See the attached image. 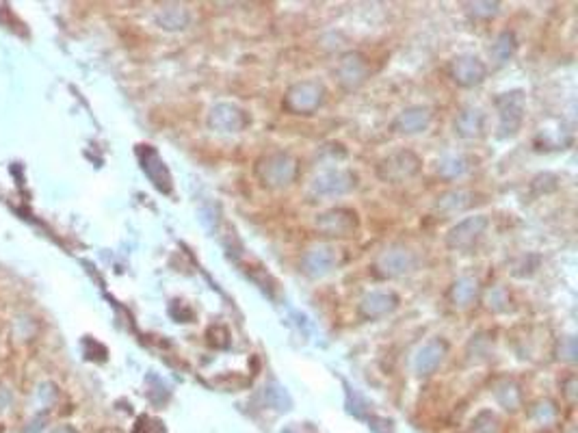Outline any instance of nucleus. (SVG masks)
Instances as JSON below:
<instances>
[{
    "label": "nucleus",
    "instance_id": "obj_31",
    "mask_svg": "<svg viewBox=\"0 0 578 433\" xmlns=\"http://www.w3.org/2000/svg\"><path fill=\"white\" fill-rule=\"evenodd\" d=\"M9 403H11V394H9V390L0 386V411H3Z\"/></svg>",
    "mask_w": 578,
    "mask_h": 433
},
{
    "label": "nucleus",
    "instance_id": "obj_22",
    "mask_svg": "<svg viewBox=\"0 0 578 433\" xmlns=\"http://www.w3.org/2000/svg\"><path fill=\"white\" fill-rule=\"evenodd\" d=\"M516 50H518V40H516L513 31H502L490 48V57L500 67V65H507L513 59Z\"/></svg>",
    "mask_w": 578,
    "mask_h": 433
},
{
    "label": "nucleus",
    "instance_id": "obj_3",
    "mask_svg": "<svg viewBox=\"0 0 578 433\" xmlns=\"http://www.w3.org/2000/svg\"><path fill=\"white\" fill-rule=\"evenodd\" d=\"M423 169V158L411 150H396L377 162V178L386 185H401Z\"/></svg>",
    "mask_w": 578,
    "mask_h": 433
},
{
    "label": "nucleus",
    "instance_id": "obj_14",
    "mask_svg": "<svg viewBox=\"0 0 578 433\" xmlns=\"http://www.w3.org/2000/svg\"><path fill=\"white\" fill-rule=\"evenodd\" d=\"M399 295L392 291H375L362 297V301L357 303V316L362 321H379L388 314H392L399 308Z\"/></svg>",
    "mask_w": 578,
    "mask_h": 433
},
{
    "label": "nucleus",
    "instance_id": "obj_10",
    "mask_svg": "<svg viewBox=\"0 0 578 433\" xmlns=\"http://www.w3.org/2000/svg\"><path fill=\"white\" fill-rule=\"evenodd\" d=\"M446 71L450 80L464 89L479 87L487 78V65L475 54H459L453 61H448Z\"/></svg>",
    "mask_w": 578,
    "mask_h": 433
},
{
    "label": "nucleus",
    "instance_id": "obj_32",
    "mask_svg": "<svg viewBox=\"0 0 578 433\" xmlns=\"http://www.w3.org/2000/svg\"><path fill=\"white\" fill-rule=\"evenodd\" d=\"M574 388H576V379L568 377V382H566V396L570 399V403H574Z\"/></svg>",
    "mask_w": 578,
    "mask_h": 433
},
{
    "label": "nucleus",
    "instance_id": "obj_24",
    "mask_svg": "<svg viewBox=\"0 0 578 433\" xmlns=\"http://www.w3.org/2000/svg\"><path fill=\"white\" fill-rule=\"evenodd\" d=\"M498 429H500V421L490 409L479 411L473 421V433H498Z\"/></svg>",
    "mask_w": 578,
    "mask_h": 433
},
{
    "label": "nucleus",
    "instance_id": "obj_12",
    "mask_svg": "<svg viewBox=\"0 0 578 433\" xmlns=\"http://www.w3.org/2000/svg\"><path fill=\"white\" fill-rule=\"evenodd\" d=\"M338 249L332 245H314L301 256V271L310 280L328 278L338 266Z\"/></svg>",
    "mask_w": 578,
    "mask_h": 433
},
{
    "label": "nucleus",
    "instance_id": "obj_30",
    "mask_svg": "<svg viewBox=\"0 0 578 433\" xmlns=\"http://www.w3.org/2000/svg\"><path fill=\"white\" fill-rule=\"evenodd\" d=\"M44 429V416H40V418H35L26 429H24V433H40Z\"/></svg>",
    "mask_w": 578,
    "mask_h": 433
},
{
    "label": "nucleus",
    "instance_id": "obj_20",
    "mask_svg": "<svg viewBox=\"0 0 578 433\" xmlns=\"http://www.w3.org/2000/svg\"><path fill=\"white\" fill-rule=\"evenodd\" d=\"M477 295H479V282L475 278H459L448 288V299L455 308H468V305H473Z\"/></svg>",
    "mask_w": 578,
    "mask_h": 433
},
{
    "label": "nucleus",
    "instance_id": "obj_13",
    "mask_svg": "<svg viewBox=\"0 0 578 433\" xmlns=\"http://www.w3.org/2000/svg\"><path fill=\"white\" fill-rule=\"evenodd\" d=\"M431 121H433V113L429 106H407L392 119L390 128L392 133L401 137H414L429 130Z\"/></svg>",
    "mask_w": 578,
    "mask_h": 433
},
{
    "label": "nucleus",
    "instance_id": "obj_5",
    "mask_svg": "<svg viewBox=\"0 0 578 433\" xmlns=\"http://www.w3.org/2000/svg\"><path fill=\"white\" fill-rule=\"evenodd\" d=\"M416 266H418L416 254H414L411 249L403 247V245L388 247L373 262V271L384 280H396V278L409 275Z\"/></svg>",
    "mask_w": 578,
    "mask_h": 433
},
{
    "label": "nucleus",
    "instance_id": "obj_4",
    "mask_svg": "<svg viewBox=\"0 0 578 433\" xmlns=\"http://www.w3.org/2000/svg\"><path fill=\"white\" fill-rule=\"evenodd\" d=\"M494 106L498 111V137L507 139V137L518 135V130L522 128V121H525V111H527L525 94H522L520 89L500 94L494 100Z\"/></svg>",
    "mask_w": 578,
    "mask_h": 433
},
{
    "label": "nucleus",
    "instance_id": "obj_7",
    "mask_svg": "<svg viewBox=\"0 0 578 433\" xmlns=\"http://www.w3.org/2000/svg\"><path fill=\"white\" fill-rule=\"evenodd\" d=\"M487 221L485 214H475V216H466L464 221H459L457 226H453L446 234V247L453 249V251H470L479 239L485 234Z\"/></svg>",
    "mask_w": 578,
    "mask_h": 433
},
{
    "label": "nucleus",
    "instance_id": "obj_2",
    "mask_svg": "<svg viewBox=\"0 0 578 433\" xmlns=\"http://www.w3.org/2000/svg\"><path fill=\"white\" fill-rule=\"evenodd\" d=\"M325 96H328V92H325L323 83H318V80H299V83H295V85H291L286 89L282 106H284V111L291 113V115L308 117V115H314L323 106Z\"/></svg>",
    "mask_w": 578,
    "mask_h": 433
},
{
    "label": "nucleus",
    "instance_id": "obj_16",
    "mask_svg": "<svg viewBox=\"0 0 578 433\" xmlns=\"http://www.w3.org/2000/svg\"><path fill=\"white\" fill-rule=\"evenodd\" d=\"M139 158H141V167L146 171V176L152 180V185L162 193H171V176L165 167V162H162V158L158 156V152L152 146H141Z\"/></svg>",
    "mask_w": 578,
    "mask_h": 433
},
{
    "label": "nucleus",
    "instance_id": "obj_11",
    "mask_svg": "<svg viewBox=\"0 0 578 433\" xmlns=\"http://www.w3.org/2000/svg\"><path fill=\"white\" fill-rule=\"evenodd\" d=\"M334 74H336L338 85L345 89V92H355V89L362 87L368 78V63L364 59V54H359V52L342 54L340 61L336 63Z\"/></svg>",
    "mask_w": 578,
    "mask_h": 433
},
{
    "label": "nucleus",
    "instance_id": "obj_9",
    "mask_svg": "<svg viewBox=\"0 0 578 433\" xmlns=\"http://www.w3.org/2000/svg\"><path fill=\"white\" fill-rule=\"evenodd\" d=\"M357 187V176L351 169H328L314 176L310 191L318 197H338L347 195Z\"/></svg>",
    "mask_w": 578,
    "mask_h": 433
},
{
    "label": "nucleus",
    "instance_id": "obj_25",
    "mask_svg": "<svg viewBox=\"0 0 578 433\" xmlns=\"http://www.w3.org/2000/svg\"><path fill=\"white\" fill-rule=\"evenodd\" d=\"M485 305H487V310H492V312H507L509 310L507 291H504L502 286L490 288V291H487V297H485Z\"/></svg>",
    "mask_w": 578,
    "mask_h": 433
},
{
    "label": "nucleus",
    "instance_id": "obj_29",
    "mask_svg": "<svg viewBox=\"0 0 578 433\" xmlns=\"http://www.w3.org/2000/svg\"><path fill=\"white\" fill-rule=\"evenodd\" d=\"M37 399L42 401L44 407H50L54 401H57V386H52V384H42L40 390H37Z\"/></svg>",
    "mask_w": 578,
    "mask_h": 433
},
{
    "label": "nucleus",
    "instance_id": "obj_18",
    "mask_svg": "<svg viewBox=\"0 0 578 433\" xmlns=\"http://www.w3.org/2000/svg\"><path fill=\"white\" fill-rule=\"evenodd\" d=\"M475 204H477V195L473 191H468V189H453V191H448V193L438 197L436 210L440 214H444V216H453V214L470 210Z\"/></svg>",
    "mask_w": 578,
    "mask_h": 433
},
{
    "label": "nucleus",
    "instance_id": "obj_33",
    "mask_svg": "<svg viewBox=\"0 0 578 433\" xmlns=\"http://www.w3.org/2000/svg\"><path fill=\"white\" fill-rule=\"evenodd\" d=\"M52 433H78L74 427H69V425H61L57 429H52Z\"/></svg>",
    "mask_w": 578,
    "mask_h": 433
},
{
    "label": "nucleus",
    "instance_id": "obj_1",
    "mask_svg": "<svg viewBox=\"0 0 578 433\" xmlns=\"http://www.w3.org/2000/svg\"><path fill=\"white\" fill-rule=\"evenodd\" d=\"M254 173L258 178V182L264 189L271 191H280L291 187L297 176H299V160L286 150H273L262 154L256 165H254Z\"/></svg>",
    "mask_w": 578,
    "mask_h": 433
},
{
    "label": "nucleus",
    "instance_id": "obj_27",
    "mask_svg": "<svg viewBox=\"0 0 578 433\" xmlns=\"http://www.w3.org/2000/svg\"><path fill=\"white\" fill-rule=\"evenodd\" d=\"M556 416V409L550 401H537L531 407V418L537 421L539 425H546L548 421H552Z\"/></svg>",
    "mask_w": 578,
    "mask_h": 433
},
{
    "label": "nucleus",
    "instance_id": "obj_8",
    "mask_svg": "<svg viewBox=\"0 0 578 433\" xmlns=\"http://www.w3.org/2000/svg\"><path fill=\"white\" fill-rule=\"evenodd\" d=\"M208 128L223 133V135H237L247 130V126L251 124V117L243 111L241 106L230 104V102H221L214 104L208 113Z\"/></svg>",
    "mask_w": 578,
    "mask_h": 433
},
{
    "label": "nucleus",
    "instance_id": "obj_15",
    "mask_svg": "<svg viewBox=\"0 0 578 433\" xmlns=\"http://www.w3.org/2000/svg\"><path fill=\"white\" fill-rule=\"evenodd\" d=\"M446 353H448V342L444 338H431L418 349L416 357H414V371H416L418 377L433 375L444 362Z\"/></svg>",
    "mask_w": 578,
    "mask_h": 433
},
{
    "label": "nucleus",
    "instance_id": "obj_26",
    "mask_svg": "<svg viewBox=\"0 0 578 433\" xmlns=\"http://www.w3.org/2000/svg\"><path fill=\"white\" fill-rule=\"evenodd\" d=\"M464 7L475 20H490L500 11V3H492V0H487V3H466Z\"/></svg>",
    "mask_w": 578,
    "mask_h": 433
},
{
    "label": "nucleus",
    "instance_id": "obj_23",
    "mask_svg": "<svg viewBox=\"0 0 578 433\" xmlns=\"http://www.w3.org/2000/svg\"><path fill=\"white\" fill-rule=\"evenodd\" d=\"M496 401L509 411H516L522 405V392L513 382H502L496 388Z\"/></svg>",
    "mask_w": 578,
    "mask_h": 433
},
{
    "label": "nucleus",
    "instance_id": "obj_17",
    "mask_svg": "<svg viewBox=\"0 0 578 433\" xmlns=\"http://www.w3.org/2000/svg\"><path fill=\"white\" fill-rule=\"evenodd\" d=\"M453 128H455V135L459 139H468V141L481 139L485 135V113L481 111V108L466 106L457 113V117L453 121Z\"/></svg>",
    "mask_w": 578,
    "mask_h": 433
},
{
    "label": "nucleus",
    "instance_id": "obj_21",
    "mask_svg": "<svg viewBox=\"0 0 578 433\" xmlns=\"http://www.w3.org/2000/svg\"><path fill=\"white\" fill-rule=\"evenodd\" d=\"M473 167V160L464 156V154H448V156H442L438 162H436V171L442 180H459L464 178L468 171H470Z\"/></svg>",
    "mask_w": 578,
    "mask_h": 433
},
{
    "label": "nucleus",
    "instance_id": "obj_6",
    "mask_svg": "<svg viewBox=\"0 0 578 433\" xmlns=\"http://www.w3.org/2000/svg\"><path fill=\"white\" fill-rule=\"evenodd\" d=\"M314 226L328 239H349L359 228V216L351 208H332L321 212Z\"/></svg>",
    "mask_w": 578,
    "mask_h": 433
},
{
    "label": "nucleus",
    "instance_id": "obj_19",
    "mask_svg": "<svg viewBox=\"0 0 578 433\" xmlns=\"http://www.w3.org/2000/svg\"><path fill=\"white\" fill-rule=\"evenodd\" d=\"M154 20L162 31H185L191 24V11L185 5H162Z\"/></svg>",
    "mask_w": 578,
    "mask_h": 433
},
{
    "label": "nucleus",
    "instance_id": "obj_28",
    "mask_svg": "<svg viewBox=\"0 0 578 433\" xmlns=\"http://www.w3.org/2000/svg\"><path fill=\"white\" fill-rule=\"evenodd\" d=\"M135 433H167L165 425L158 418L152 416H139L137 425H135Z\"/></svg>",
    "mask_w": 578,
    "mask_h": 433
}]
</instances>
